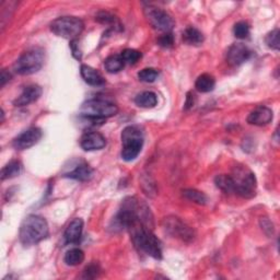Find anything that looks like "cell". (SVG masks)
Wrapping results in <instances>:
<instances>
[{"label":"cell","mask_w":280,"mask_h":280,"mask_svg":"<svg viewBox=\"0 0 280 280\" xmlns=\"http://www.w3.org/2000/svg\"><path fill=\"white\" fill-rule=\"evenodd\" d=\"M121 56L124 60L125 64H129V65H134L137 63V61L142 57V54L134 49H126L122 52Z\"/></svg>","instance_id":"cell-27"},{"label":"cell","mask_w":280,"mask_h":280,"mask_svg":"<svg viewBox=\"0 0 280 280\" xmlns=\"http://www.w3.org/2000/svg\"><path fill=\"white\" fill-rule=\"evenodd\" d=\"M163 227L170 235L181 238L185 242H192L195 238L194 230L177 217H168L163 220Z\"/></svg>","instance_id":"cell-9"},{"label":"cell","mask_w":280,"mask_h":280,"mask_svg":"<svg viewBox=\"0 0 280 280\" xmlns=\"http://www.w3.org/2000/svg\"><path fill=\"white\" fill-rule=\"evenodd\" d=\"M274 118V113L271 108L267 106H258L254 111H252L248 116V123L250 125L255 126H265Z\"/></svg>","instance_id":"cell-14"},{"label":"cell","mask_w":280,"mask_h":280,"mask_svg":"<svg viewBox=\"0 0 280 280\" xmlns=\"http://www.w3.org/2000/svg\"><path fill=\"white\" fill-rule=\"evenodd\" d=\"M159 71L154 69V68H145L138 72V79L142 83L151 84L158 79Z\"/></svg>","instance_id":"cell-26"},{"label":"cell","mask_w":280,"mask_h":280,"mask_svg":"<svg viewBox=\"0 0 280 280\" xmlns=\"http://www.w3.org/2000/svg\"><path fill=\"white\" fill-rule=\"evenodd\" d=\"M129 230H131L132 240L136 248L154 259L162 258L161 242L153 234L151 228L143 223H137Z\"/></svg>","instance_id":"cell-1"},{"label":"cell","mask_w":280,"mask_h":280,"mask_svg":"<svg viewBox=\"0 0 280 280\" xmlns=\"http://www.w3.org/2000/svg\"><path fill=\"white\" fill-rule=\"evenodd\" d=\"M95 20L102 24H113V23L115 24L116 18L113 15H111L110 12L102 11L98 13V16L95 17Z\"/></svg>","instance_id":"cell-31"},{"label":"cell","mask_w":280,"mask_h":280,"mask_svg":"<svg viewBox=\"0 0 280 280\" xmlns=\"http://www.w3.org/2000/svg\"><path fill=\"white\" fill-rule=\"evenodd\" d=\"M135 103L142 108H152L158 104V97L154 92L145 91L135 98Z\"/></svg>","instance_id":"cell-18"},{"label":"cell","mask_w":280,"mask_h":280,"mask_svg":"<svg viewBox=\"0 0 280 280\" xmlns=\"http://www.w3.org/2000/svg\"><path fill=\"white\" fill-rule=\"evenodd\" d=\"M261 224H262V229L268 235L274 233V225H272V223L267 219V218H264V219H262L261 220Z\"/></svg>","instance_id":"cell-34"},{"label":"cell","mask_w":280,"mask_h":280,"mask_svg":"<svg viewBox=\"0 0 280 280\" xmlns=\"http://www.w3.org/2000/svg\"><path fill=\"white\" fill-rule=\"evenodd\" d=\"M94 171L93 169L88 165L86 162H81L78 166H76L72 171L70 172L66 173L64 176L65 177H69V179L72 180H77L80 182H86V181H90L93 177Z\"/></svg>","instance_id":"cell-17"},{"label":"cell","mask_w":280,"mask_h":280,"mask_svg":"<svg viewBox=\"0 0 280 280\" xmlns=\"http://www.w3.org/2000/svg\"><path fill=\"white\" fill-rule=\"evenodd\" d=\"M233 33H234V36L236 38H240V39L247 38L250 35L249 23L244 22V21H240V22L235 23L234 28H233Z\"/></svg>","instance_id":"cell-28"},{"label":"cell","mask_w":280,"mask_h":280,"mask_svg":"<svg viewBox=\"0 0 280 280\" xmlns=\"http://www.w3.org/2000/svg\"><path fill=\"white\" fill-rule=\"evenodd\" d=\"M143 13H145L147 21L153 29L166 33H171L173 30L174 20L167 11L153 6H147L143 9Z\"/></svg>","instance_id":"cell-8"},{"label":"cell","mask_w":280,"mask_h":280,"mask_svg":"<svg viewBox=\"0 0 280 280\" xmlns=\"http://www.w3.org/2000/svg\"><path fill=\"white\" fill-rule=\"evenodd\" d=\"M216 186L221 189L224 193H234V184L231 175L220 174L215 179Z\"/></svg>","instance_id":"cell-25"},{"label":"cell","mask_w":280,"mask_h":280,"mask_svg":"<svg viewBox=\"0 0 280 280\" xmlns=\"http://www.w3.org/2000/svg\"><path fill=\"white\" fill-rule=\"evenodd\" d=\"M204 39L205 37L203 33L196 28H193V26L187 28L183 33V41L188 45H201L204 42Z\"/></svg>","instance_id":"cell-21"},{"label":"cell","mask_w":280,"mask_h":280,"mask_svg":"<svg viewBox=\"0 0 280 280\" xmlns=\"http://www.w3.org/2000/svg\"><path fill=\"white\" fill-rule=\"evenodd\" d=\"M80 146L85 151H95L106 146V139L98 132H87L80 139Z\"/></svg>","instance_id":"cell-12"},{"label":"cell","mask_w":280,"mask_h":280,"mask_svg":"<svg viewBox=\"0 0 280 280\" xmlns=\"http://www.w3.org/2000/svg\"><path fill=\"white\" fill-rule=\"evenodd\" d=\"M84 261H85V253L83 250H80L78 248H74L68 251L64 257V262L68 266H78Z\"/></svg>","instance_id":"cell-23"},{"label":"cell","mask_w":280,"mask_h":280,"mask_svg":"<svg viewBox=\"0 0 280 280\" xmlns=\"http://www.w3.org/2000/svg\"><path fill=\"white\" fill-rule=\"evenodd\" d=\"M42 93H43L42 88L37 85H31L25 87L23 92L20 94V97H18L15 101H13V105L18 107H22V106L29 105L31 103H34V102H36L41 98Z\"/></svg>","instance_id":"cell-13"},{"label":"cell","mask_w":280,"mask_h":280,"mask_svg":"<svg viewBox=\"0 0 280 280\" xmlns=\"http://www.w3.org/2000/svg\"><path fill=\"white\" fill-rule=\"evenodd\" d=\"M194 104H195V95L193 92H188L184 108H185V110H189V108H192L194 106Z\"/></svg>","instance_id":"cell-35"},{"label":"cell","mask_w":280,"mask_h":280,"mask_svg":"<svg viewBox=\"0 0 280 280\" xmlns=\"http://www.w3.org/2000/svg\"><path fill=\"white\" fill-rule=\"evenodd\" d=\"M216 86L215 78L209 73H203L196 79L195 88L202 93H208L213 91Z\"/></svg>","instance_id":"cell-19"},{"label":"cell","mask_w":280,"mask_h":280,"mask_svg":"<svg viewBox=\"0 0 280 280\" xmlns=\"http://www.w3.org/2000/svg\"><path fill=\"white\" fill-rule=\"evenodd\" d=\"M183 196L186 198V199L193 202L197 205H202V206H205L208 202V197L206 194H204L201 190H197L194 188H187L183 190Z\"/></svg>","instance_id":"cell-24"},{"label":"cell","mask_w":280,"mask_h":280,"mask_svg":"<svg viewBox=\"0 0 280 280\" xmlns=\"http://www.w3.org/2000/svg\"><path fill=\"white\" fill-rule=\"evenodd\" d=\"M252 56V51L243 43H235L230 46L227 54V60L231 66H241Z\"/></svg>","instance_id":"cell-11"},{"label":"cell","mask_w":280,"mask_h":280,"mask_svg":"<svg viewBox=\"0 0 280 280\" xmlns=\"http://www.w3.org/2000/svg\"><path fill=\"white\" fill-rule=\"evenodd\" d=\"M265 42L267 44V46L271 50L279 51L280 49V44H279V30L275 29L271 32H269L267 35H266Z\"/></svg>","instance_id":"cell-29"},{"label":"cell","mask_w":280,"mask_h":280,"mask_svg":"<svg viewBox=\"0 0 280 280\" xmlns=\"http://www.w3.org/2000/svg\"><path fill=\"white\" fill-rule=\"evenodd\" d=\"M70 50L72 52L73 57L78 60H81V58H83V54H81V51L79 50V44L77 39L70 41Z\"/></svg>","instance_id":"cell-33"},{"label":"cell","mask_w":280,"mask_h":280,"mask_svg":"<svg viewBox=\"0 0 280 280\" xmlns=\"http://www.w3.org/2000/svg\"><path fill=\"white\" fill-rule=\"evenodd\" d=\"M84 29V21L77 17H60L51 23V31L55 35L70 41L77 39V37L83 33Z\"/></svg>","instance_id":"cell-6"},{"label":"cell","mask_w":280,"mask_h":280,"mask_svg":"<svg viewBox=\"0 0 280 280\" xmlns=\"http://www.w3.org/2000/svg\"><path fill=\"white\" fill-rule=\"evenodd\" d=\"M43 133L38 127H31L20 134L12 141V146L16 150H25L33 147L42 138Z\"/></svg>","instance_id":"cell-10"},{"label":"cell","mask_w":280,"mask_h":280,"mask_svg":"<svg viewBox=\"0 0 280 280\" xmlns=\"http://www.w3.org/2000/svg\"><path fill=\"white\" fill-rule=\"evenodd\" d=\"M22 171L21 162L18 160H12L8 165H6L2 170V181H6L18 176Z\"/></svg>","instance_id":"cell-20"},{"label":"cell","mask_w":280,"mask_h":280,"mask_svg":"<svg viewBox=\"0 0 280 280\" xmlns=\"http://www.w3.org/2000/svg\"><path fill=\"white\" fill-rule=\"evenodd\" d=\"M122 159L127 162L135 160L143 146V132L139 126H127L122 132Z\"/></svg>","instance_id":"cell-4"},{"label":"cell","mask_w":280,"mask_h":280,"mask_svg":"<svg viewBox=\"0 0 280 280\" xmlns=\"http://www.w3.org/2000/svg\"><path fill=\"white\" fill-rule=\"evenodd\" d=\"M80 73L81 77L85 80V83H87L89 86L102 87L105 85V79L103 78V76L90 66L81 65Z\"/></svg>","instance_id":"cell-16"},{"label":"cell","mask_w":280,"mask_h":280,"mask_svg":"<svg viewBox=\"0 0 280 280\" xmlns=\"http://www.w3.org/2000/svg\"><path fill=\"white\" fill-rule=\"evenodd\" d=\"M234 184V193L245 199L255 197L257 182L255 174L244 166H236L231 175Z\"/></svg>","instance_id":"cell-5"},{"label":"cell","mask_w":280,"mask_h":280,"mask_svg":"<svg viewBox=\"0 0 280 280\" xmlns=\"http://www.w3.org/2000/svg\"><path fill=\"white\" fill-rule=\"evenodd\" d=\"M100 267L98 264H91L89 265L88 267H86V269L84 270V275H83V278L85 279H94L99 277L100 275Z\"/></svg>","instance_id":"cell-30"},{"label":"cell","mask_w":280,"mask_h":280,"mask_svg":"<svg viewBox=\"0 0 280 280\" xmlns=\"http://www.w3.org/2000/svg\"><path fill=\"white\" fill-rule=\"evenodd\" d=\"M84 221L80 218L73 219L65 230V243L66 244H78L83 237Z\"/></svg>","instance_id":"cell-15"},{"label":"cell","mask_w":280,"mask_h":280,"mask_svg":"<svg viewBox=\"0 0 280 280\" xmlns=\"http://www.w3.org/2000/svg\"><path fill=\"white\" fill-rule=\"evenodd\" d=\"M158 44L162 47H166V49H170L174 44V37L172 33H165L162 36L159 37Z\"/></svg>","instance_id":"cell-32"},{"label":"cell","mask_w":280,"mask_h":280,"mask_svg":"<svg viewBox=\"0 0 280 280\" xmlns=\"http://www.w3.org/2000/svg\"><path fill=\"white\" fill-rule=\"evenodd\" d=\"M44 65V53L42 50H31L23 53L13 65V70L21 76L36 73Z\"/></svg>","instance_id":"cell-7"},{"label":"cell","mask_w":280,"mask_h":280,"mask_svg":"<svg viewBox=\"0 0 280 280\" xmlns=\"http://www.w3.org/2000/svg\"><path fill=\"white\" fill-rule=\"evenodd\" d=\"M49 233V224L44 218L37 215H30L21 223L19 236L23 245L32 247L45 240Z\"/></svg>","instance_id":"cell-2"},{"label":"cell","mask_w":280,"mask_h":280,"mask_svg":"<svg viewBox=\"0 0 280 280\" xmlns=\"http://www.w3.org/2000/svg\"><path fill=\"white\" fill-rule=\"evenodd\" d=\"M125 63L123 60L121 55H112L108 56L104 60V67L105 70L110 73H117L124 68Z\"/></svg>","instance_id":"cell-22"},{"label":"cell","mask_w":280,"mask_h":280,"mask_svg":"<svg viewBox=\"0 0 280 280\" xmlns=\"http://www.w3.org/2000/svg\"><path fill=\"white\" fill-rule=\"evenodd\" d=\"M11 79V74L10 72L6 71L5 69L2 71V74H0V83H2V87H4L8 81Z\"/></svg>","instance_id":"cell-36"},{"label":"cell","mask_w":280,"mask_h":280,"mask_svg":"<svg viewBox=\"0 0 280 280\" xmlns=\"http://www.w3.org/2000/svg\"><path fill=\"white\" fill-rule=\"evenodd\" d=\"M118 113V107L110 101L103 99H91L86 101L80 107V115L90 123L103 124L106 118H110Z\"/></svg>","instance_id":"cell-3"}]
</instances>
